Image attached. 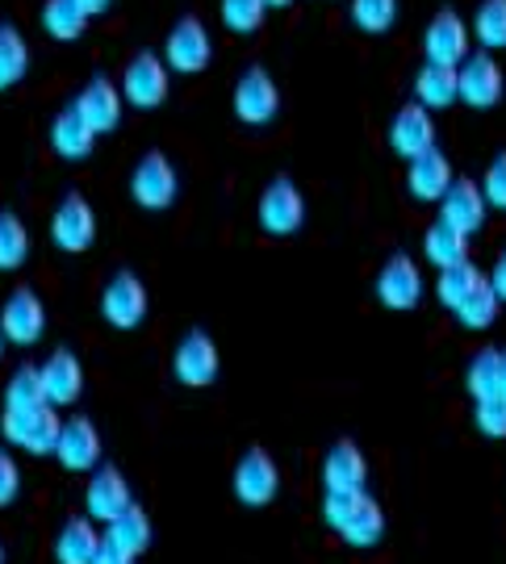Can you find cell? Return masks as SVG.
Here are the masks:
<instances>
[{
  "instance_id": "6da1fadb",
  "label": "cell",
  "mask_w": 506,
  "mask_h": 564,
  "mask_svg": "<svg viewBox=\"0 0 506 564\" xmlns=\"http://www.w3.org/2000/svg\"><path fill=\"white\" fill-rule=\"evenodd\" d=\"M323 523L347 547H377L385 535V510L368 489H326Z\"/></svg>"
},
{
  "instance_id": "7a4b0ae2",
  "label": "cell",
  "mask_w": 506,
  "mask_h": 564,
  "mask_svg": "<svg viewBox=\"0 0 506 564\" xmlns=\"http://www.w3.org/2000/svg\"><path fill=\"white\" fill-rule=\"evenodd\" d=\"M0 431H4V440L9 444L25 447L30 456H55V447H60V435H63V419L55 405H42V410H4L0 414Z\"/></svg>"
},
{
  "instance_id": "3957f363",
  "label": "cell",
  "mask_w": 506,
  "mask_h": 564,
  "mask_svg": "<svg viewBox=\"0 0 506 564\" xmlns=\"http://www.w3.org/2000/svg\"><path fill=\"white\" fill-rule=\"evenodd\" d=\"M176 193H181V176H176L172 160L163 151H147L134 163V172H130V197H134V205L160 214V209H172Z\"/></svg>"
},
{
  "instance_id": "277c9868",
  "label": "cell",
  "mask_w": 506,
  "mask_h": 564,
  "mask_svg": "<svg viewBox=\"0 0 506 564\" xmlns=\"http://www.w3.org/2000/svg\"><path fill=\"white\" fill-rule=\"evenodd\" d=\"M209 59H214V39H209L205 21L202 18L176 21L168 42H163V63L172 72H181V76H197V72L209 67Z\"/></svg>"
},
{
  "instance_id": "5b68a950",
  "label": "cell",
  "mask_w": 506,
  "mask_h": 564,
  "mask_svg": "<svg viewBox=\"0 0 506 564\" xmlns=\"http://www.w3.org/2000/svg\"><path fill=\"white\" fill-rule=\"evenodd\" d=\"M168 80H172V67L163 63V55L139 51L122 72L126 105H134V109H160L163 97H168Z\"/></svg>"
},
{
  "instance_id": "8992f818",
  "label": "cell",
  "mask_w": 506,
  "mask_h": 564,
  "mask_svg": "<svg viewBox=\"0 0 506 564\" xmlns=\"http://www.w3.org/2000/svg\"><path fill=\"white\" fill-rule=\"evenodd\" d=\"M235 498L244 506H251V510H260V506H268L272 498H277V489H281V468H277V460L263 452V447H247L244 456H239V464H235Z\"/></svg>"
},
{
  "instance_id": "52a82bcc",
  "label": "cell",
  "mask_w": 506,
  "mask_h": 564,
  "mask_svg": "<svg viewBox=\"0 0 506 564\" xmlns=\"http://www.w3.org/2000/svg\"><path fill=\"white\" fill-rule=\"evenodd\" d=\"M302 223H305L302 188L289 181V176H277L260 193V226L268 235H277V239H289V235L302 230Z\"/></svg>"
},
{
  "instance_id": "ba28073f",
  "label": "cell",
  "mask_w": 506,
  "mask_h": 564,
  "mask_svg": "<svg viewBox=\"0 0 506 564\" xmlns=\"http://www.w3.org/2000/svg\"><path fill=\"white\" fill-rule=\"evenodd\" d=\"M72 109H76V113L93 126V134H109V130H118L122 109H126L122 84H114L109 76H93V80L76 93Z\"/></svg>"
},
{
  "instance_id": "9c48e42d",
  "label": "cell",
  "mask_w": 506,
  "mask_h": 564,
  "mask_svg": "<svg viewBox=\"0 0 506 564\" xmlns=\"http://www.w3.org/2000/svg\"><path fill=\"white\" fill-rule=\"evenodd\" d=\"M218 343L209 339L205 330H189L176 347V356H172V372H176V381L189 384V389H205V384L218 381Z\"/></svg>"
},
{
  "instance_id": "30bf717a",
  "label": "cell",
  "mask_w": 506,
  "mask_h": 564,
  "mask_svg": "<svg viewBox=\"0 0 506 564\" xmlns=\"http://www.w3.org/2000/svg\"><path fill=\"white\" fill-rule=\"evenodd\" d=\"M281 109V88L263 67H247L235 84V118L247 126H268Z\"/></svg>"
},
{
  "instance_id": "8fae6325",
  "label": "cell",
  "mask_w": 506,
  "mask_h": 564,
  "mask_svg": "<svg viewBox=\"0 0 506 564\" xmlns=\"http://www.w3.org/2000/svg\"><path fill=\"white\" fill-rule=\"evenodd\" d=\"M0 330H4V339L18 343V347H30V343L42 339V330H46V305L34 289H13L9 297H4V310H0Z\"/></svg>"
},
{
  "instance_id": "7c38bea8",
  "label": "cell",
  "mask_w": 506,
  "mask_h": 564,
  "mask_svg": "<svg viewBox=\"0 0 506 564\" xmlns=\"http://www.w3.org/2000/svg\"><path fill=\"white\" fill-rule=\"evenodd\" d=\"M456 72H461V101H465L469 109H494V105L503 101L506 76H503V67H498V59H494L489 51L469 55Z\"/></svg>"
},
{
  "instance_id": "4fadbf2b",
  "label": "cell",
  "mask_w": 506,
  "mask_h": 564,
  "mask_svg": "<svg viewBox=\"0 0 506 564\" xmlns=\"http://www.w3.org/2000/svg\"><path fill=\"white\" fill-rule=\"evenodd\" d=\"M51 239H55L60 251H72V256H80V251L93 247V239H97V214H93V205L84 202L80 193L63 197V205L51 218Z\"/></svg>"
},
{
  "instance_id": "5bb4252c",
  "label": "cell",
  "mask_w": 506,
  "mask_h": 564,
  "mask_svg": "<svg viewBox=\"0 0 506 564\" xmlns=\"http://www.w3.org/2000/svg\"><path fill=\"white\" fill-rule=\"evenodd\" d=\"M377 297L385 310H415L423 302V272L406 251H394L377 276Z\"/></svg>"
},
{
  "instance_id": "9a60e30c",
  "label": "cell",
  "mask_w": 506,
  "mask_h": 564,
  "mask_svg": "<svg viewBox=\"0 0 506 564\" xmlns=\"http://www.w3.org/2000/svg\"><path fill=\"white\" fill-rule=\"evenodd\" d=\"M427 63H444V67H461L469 59V25L456 9H440L427 21L423 34Z\"/></svg>"
},
{
  "instance_id": "2e32d148",
  "label": "cell",
  "mask_w": 506,
  "mask_h": 564,
  "mask_svg": "<svg viewBox=\"0 0 506 564\" xmlns=\"http://www.w3.org/2000/svg\"><path fill=\"white\" fill-rule=\"evenodd\" d=\"M84 506H88V519L93 523H114L118 514H126L134 506V494H130V481L114 464L97 468L88 477V489H84Z\"/></svg>"
},
{
  "instance_id": "e0dca14e",
  "label": "cell",
  "mask_w": 506,
  "mask_h": 564,
  "mask_svg": "<svg viewBox=\"0 0 506 564\" xmlns=\"http://www.w3.org/2000/svg\"><path fill=\"white\" fill-rule=\"evenodd\" d=\"M101 314L109 326L118 330H134L147 318V284L134 272H118L114 281L105 284L101 293Z\"/></svg>"
},
{
  "instance_id": "ac0fdd59",
  "label": "cell",
  "mask_w": 506,
  "mask_h": 564,
  "mask_svg": "<svg viewBox=\"0 0 506 564\" xmlns=\"http://www.w3.org/2000/svg\"><path fill=\"white\" fill-rule=\"evenodd\" d=\"M389 147H394V155H402L406 163L419 160L423 151L435 147V121H431V109L423 105H402L394 121H389Z\"/></svg>"
},
{
  "instance_id": "d6986e66",
  "label": "cell",
  "mask_w": 506,
  "mask_h": 564,
  "mask_svg": "<svg viewBox=\"0 0 506 564\" xmlns=\"http://www.w3.org/2000/svg\"><path fill=\"white\" fill-rule=\"evenodd\" d=\"M452 181H456L452 176V163H448V155L440 147H431L419 160L406 163V193L419 205H440Z\"/></svg>"
},
{
  "instance_id": "ffe728a7",
  "label": "cell",
  "mask_w": 506,
  "mask_h": 564,
  "mask_svg": "<svg viewBox=\"0 0 506 564\" xmlns=\"http://www.w3.org/2000/svg\"><path fill=\"white\" fill-rule=\"evenodd\" d=\"M55 456L67 473H88V468H101V435H97V423L93 419H67L63 423V435H60V447H55Z\"/></svg>"
},
{
  "instance_id": "44dd1931",
  "label": "cell",
  "mask_w": 506,
  "mask_h": 564,
  "mask_svg": "<svg viewBox=\"0 0 506 564\" xmlns=\"http://www.w3.org/2000/svg\"><path fill=\"white\" fill-rule=\"evenodd\" d=\"M486 193H482V184H473L469 176H456V181L448 184L444 202H440V218L448 226H456L461 235H477L482 223H486Z\"/></svg>"
},
{
  "instance_id": "7402d4cb",
  "label": "cell",
  "mask_w": 506,
  "mask_h": 564,
  "mask_svg": "<svg viewBox=\"0 0 506 564\" xmlns=\"http://www.w3.org/2000/svg\"><path fill=\"white\" fill-rule=\"evenodd\" d=\"M42 384H46V402L55 405V410H60V405H72L84 393L80 360H76L67 347L51 351V356H46V364H42Z\"/></svg>"
},
{
  "instance_id": "603a6c76",
  "label": "cell",
  "mask_w": 506,
  "mask_h": 564,
  "mask_svg": "<svg viewBox=\"0 0 506 564\" xmlns=\"http://www.w3.org/2000/svg\"><path fill=\"white\" fill-rule=\"evenodd\" d=\"M323 485L326 489H365L368 485V460L352 440H340V444L326 447Z\"/></svg>"
},
{
  "instance_id": "cb8c5ba5",
  "label": "cell",
  "mask_w": 506,
  "mask_h": 564,
  "mask_svg": "<svg viewBox=\"0 0 506 564\" xmlns=\"http://www.w3.org/2000/svg\"><path fill=\"white\" fill-rule=\"evenodd\" d=\"M105 547V535L93 519H67L55 535V561L60 564H97Z\"/></svg>"
},
{
  "instance_id": "d4e9b609",
  "label": "cell",
  "mask_w": 506,
  "mask_h": 564,
  "mask_svg": "<svg viewBox=\"0 0 506 564\" xmlns=\"http://www.w3.org/2000/svg\"><path fill=\"white\" fill-rule=\"evenodd\" d=\"M415 101L423 109H448L461 101V72L444 63H423L415 76Z\"/></svg>"
},
{
  "instance_id": "484cf974",
  "label": "cell",
  "mask_w": 506,
  "mask_h": 564,
  "mask_svg": "<svg viewBox=\"0 0 506 564\" xmlns=\"http://www.w3.org/2000/svg\"><path fill=\"white\" fill-rule=\"evenodd\" d=\"M51 147H55L60 160H88L93 147H97V134H93V126L67 105L60 118L51 121Z\"/></svg>"
},
{
  "instance_id": "4316f807",
  "label": "cell",
  "mask_w": 506,
  "mask_h": 564,
  "mask_svg": "<svg viewBox=\"0 0 506 564\" xmlns=\"http://www.w3.org/2000/svg\"><path fill=\"white\" fill-rule=\"evenodd\" d=\"M105 544L114 547V552H122V556H134V561H139L142 552L151 547V519H147V510L134 502L126 514H118L114 523H105Z\"/></svg>"
},
{
  "instance_id": "83f0119b",
  "label": "cell",
  "mask_w": 506,
  "mask_h": 564,
  "mask_svg": "<svg viewBox=\"0 0 506 564\" xmlns=\"http://www.w3.org/2000/svg\"><path fill=\"white\" fill-rule=\"evenodd\" d=\"M423 256H427V263H435V268H452V263L469 260V235H461L456 226H448L444 218H440V223L427 226Z\"/></svg>"
},
{
  "instance_id": "f1b7e54d",
  "label": "cell",
  "mask_w": 506,
  "mask_h": 564,
  "mask_svg": "<svg viewBox=\"0 0 506 564\" xmlns=\"http://www.w3.org/2000/svg\"><path fill=\"white\" fill-rule=\"evenodd\" d=\"M88 21L93 18H88V9L80 0H46L42 4V30L55 42H76Z\"/></svg>"
},
{
  "instance_id": "f546056e",
  "label": "cell",
  "mask_w": 506,
  "mask_h": 564,
  "mask_svg": "<svg viewBox=\"0 0 506 564\" xmlns=\"http://www.w3.org/2000/svg\"><path fill=\"white\" fill-rule=\"evenodd\" d=\"M25 72H30V46H25L18 25L4 21L0 25V93L25 80Z\"/></svg>"
},
{
  "instance_id": "4dcf8cb0",
  "label": "cell",
  "mask_w": 506,
  "mask_h": 564,
  "mask_svg": "<svg viewBox=\"0 0 506 564\" xmlns=\"http://www.w3.org/2000/svg\"><path fill=\"white\" fill-rule=\"evenodd\" d=\"M498 310H503V297L494 293L489 276H482V281L473 284V293H469L465 302L456 305L452 314H456V318H461V326H469V330H486V326H494Z\"/></svg>"
},
{
  "instance_id": "1f68e13d",
  "label": "cell",
  "mask_w": 506,
  "mask_h": 564,
  "mask_svg": "<svg viewBox=\"0 0 506 564\" xmlns=\"http://www.w3.org/2000/svg\"><path fill=\"white\" fill-rule=\"evenodd\" d=\"M46 402V384H42V368H34V364H25V368H18L13 377H9V384H4V410H18V414H25V410H42Z\"/></svg>"
},
{
  "instance_id": "d6a6232c",
  "label": "cell",
  "mask_w": 506,
  "mask_h": 564,
  "mask_svg": "<svg viewBox=\"0 0 506 564\" xmlns=\"http://www.w3.org/2000/svg\"><path fill=\"white\" fill-rule=\"evenodd\" d=\"M477 281H482V272L473 268V260H461V263H452V268H440L435 297H440V305H444V310H456V305L473 293V284H477Z\"/></svg>"
},
{
  "instance_id": "836d02e7",
  "label": "cell",
  "mask_w": 506,
  "mask_h": 564,
  "mask_svg": "<svg viewBox=\"0 0 506 564\" xmlns=\"http://www.w3.org/2000/svg\"><path fill=\"white\" fill-rule=\"evenodd\" d=\"M25 256H30V230H25V223H21L18 214L4 209L0 214V272L21 268Z\"/></svg>"
},
{
  "instance_id": "e575fe53",
  "label": "cell",
  "mask_w": 506,
  "mask_h": 564,
  "mask_svg": "<svg viewBox=\"0 0 506 564\" xmlns=\"http://www.w3.org/2000/svg\"><path fill=\"white\" fill-rule=\"evenodd\" d=\"M473 39L486 51H503L506 46V0H482L477 18H473Z\"/></svg>"
},
{
  "instance_id": "d590c367",
  "label": "cell",
  "mask_w": 506,
  "mask_h": 564,
  "mask_svg": "<svg viewBox=\"0 0 506 564\" xmlns=\"http://www.w3.org/2000/svg\"><path fill=\"white\" fill-rule=\"evenodd\" d=\"M465 384H469V393H473V402L498 398V347H486V351H477V356L469 360Z\"/></svg>"
},
{
  "instance_id": "8d00e7d4",
  "label": "cell",
  "mask_w": 506,
  "mask_h": 564,
  "mask_svg": "<svg viewBox=\"0 0 506 564\" xmlns=\"http://www.w3.org/2000/svg\"><path fill=\"white\" fill-rule=\"evenodd\" d=\"M398 21V0H352V25L365 34H385Z\"/></svg>"
},
{
  "instance_id": "74e56055",
  "label": "cell",
  "mask_w": 506,
  "mask_h": 564,
  "mask_svg": "<svg viewBox=\"0 0 506 564\" xmlns=\"http://www.w3.org/2000/svg\"><path fill=\"white\" fill-rule=\"evenodd\" d=\"M263 13H268V0H223V25L230 34H256Z\"/></svg>"
},
{
  "instance_id": "f35d334b",
  "label": "cell",
  "mask_w": 506,
  "mask_h": 564,
  "mask_svg": "<svg viewBox=\"0 0 506 564\" xmlns=\"http://www.w3.org/2000/svg\"><path fill=\"white\" fill-rule=\"evenodd\" d=\"M473 423L486 440H506V398H482L473 405Z\"/></svg>"
},
{
  "instance_id": "ab89813d",
  "label": "cell",
  "mask_w": 506,
  "mask_h": 564,
  "mask_svg": "<svg viewBox=\"0 0 506 564\" xmlns=\"http://www.w3.org/2000/svg\"><path fill=\"white\" fill-rule=\"evenodd\" d=\"M482 193H486L489 209H503V214H506V151H503V155H494V163L486 167Z\"/></svg>"
},
{
  "instance_id": "60d3db41",
  "label": "cell",
  "mask_w": 506,
  "mask_h": 564,
  "mask_svg": "<svg viewBox=\"0 0 506 564\" xmlns=\"http://www.w3.org/2000/svg\"><path fill=\"white\" fill-rule=\"evenodd\" d=\"M21 494V468L9 452H0V506H13Z\"/></svg>"
},
{
  "instance_id": "b9f144b4",
  "label": "cell",
  "mask_w": 506,
  "mask_h": 564,
  "mask_svg": "<svg viewBox=\"0 0 506 564\" xmlns=\"http://www.w3.org/2000/svg\"><path fill=\"white\" fill-rule=\"evenodd\" d=\"M489 284H494V293L506 302V251H498V260L489 268Z\"/></svg>"
},
{
  "instance_id": "7bdbcfd3",
  "label": "cell",
  "mask_w": 506,
  "mask_h": 564,
  "mask_svg": "<svg viewBox=\"0 0 506 564\" xmlns=\"http://www.w3.org/2000/svg\"><path fill=\"white\" fill-rule=\"evenodd\" d=\"M97 564H139V561H134V556H122V552H114V547L105 544L101 556H97Z\"/></svg>"
},
{
  "instance_id": "ee69618b",
  "label": "cell",
  "mask_w": 506,
  "mask_h": 564,
  "mask_svg": "<svg viewBox=\"0 0 506 564\" xmlns=\"http://www.w3.org/2000/svg\"><path fill=\"white\" fill-rule=\"evenodd\" d=\"M84 9H88V18H101V13H109V4L114 0H80Z\"/></svg>"
},
{
  "instance_id": "f6af8a7d",
  "label": "cell",
  "mask_w": 506,
  "mask_h": 564,
  "mask_svg": "<svg viewBox=\"0 0 506 564\" xmlns=\"http://www.w3.org/2000/svg\"><path fill=\"white\" fill-rule=\"evenodd\" d=\"M498 398H506V347H498Z\"/></svg>"
},
{
  "instance_id": "bcb514c9",
  "label": "cell",
  "mask_w": 506,
  "mask_h": 564,
  "mask_svg": "<svg viewBox=\"0 0 506 564\" xmlns=\"http://www.w3.org/2000/svg\"><path fill=\"white\" fill-rule=\"evenodd\" d=\"M293 0H268V9H289Z\"/></svg>"
},
{
  "instance_id": "7dc6e473",
  "label": "cell",
  "mask_w": 506,
  "mask_h": 564,
  "mask_svg": "<svg viewBox=\"0 0 506 564\" xmlns=\"http://www.w3.org/2000/svg\"><path fill=\"white\" fill-rule=\"evenodd\" d=\"M4 343H9V339H4V330H0V356H4Z\"/></svg>"
},
{
  "instance_id": "c3c4849f",
  "label": "cell",
  "mask_w": 506,
  "mask_h": 564,
  "mask_svg": "<svg viewBox=\"0 0 506 564\" xmlns=\"http://www.w3.org/2000/svg\"><path fill=\"white\" fill-rule=\"evenodd\" d=\"M0 564H4V544H0Z\"/></svg>"
}]
</instances>
